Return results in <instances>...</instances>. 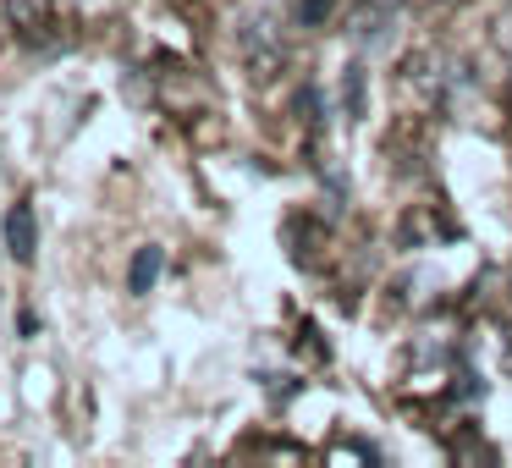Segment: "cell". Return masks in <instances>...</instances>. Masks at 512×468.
<instances>
[{"instance_id":"cell-1","label":"cell","mask_w":512,"mask_h":468,"mask_svg":"<svg viewBox=\"0 0 512 468\" xmlns=\"http://www.w3.org/2000/svg\"><path fill=\"white\" fill-rule=\"evenodd\" d=\"M6 254L17 259V265H28V259L39 254V221H34V204H12V215H6Z\"/></svg>"},{"instance_id":"cell-2","label":"cell","mask_w":512,"mask_h":468,"mask_svg":"<svg viewBox=\"0 0 512 468\" xmlns=\"http://www.w3.org/2000/svg\"><path fill=\"white\" fill-rule=\"evenodd\" d=\"M160 270H166V248H155V243L138 248V254H133V270H127V287H133V292H149V287L160 281Z\"/></svg>"},{"instance_id":"cell-3","label":"cell","mask_w":512,"mask_h":468,"mask_svg":"<svg viewBox=\"0 0 512 468\" xmlns=\"http://www.w3.org/2000/svg\"><path fill=\"white\" fill-rule=\"evenodd\" d=\"M386 28H391L386 6H375V12H364V17L353 23V39H358V50H380V45H386Z\"/></svg>"},{"instance_id":"cell-4","label":"cell","mask_w":512,"mask_h":468,"mask_svg":"<svg viewBox=\"0 0 512 468\" xmlns=\"http://www.w3.org/2000/svg\"><path fill=\"white\" fill-rule=\"evenodd\" d=\"M336 12V0H298V23L303 28H325Z\"/></svg>"},{"instance_id":"cell-5","label":"cell","mask_w":512,"mask_h":468,"mask_svg":"<svg viewBox=\"0 0 512 468\" xmlns=\"http://www.w3.org/2000/svg\"><path fill=\"white\" fill-rule=\"evenodd\" d=\"M347 116H364V67H347Z\"/></svg>"},{"instance_id":"cell-6","label":"cell","mask_w":512,"mask_h":468,"mask_svg":"<svg viewBox=\"0 0 512 468\" xmlns=\"http://www.w3.org/2000/svg\"><path fill=\"white\" fill-rule=\"evenodd\" d=\"M369 6H386V12H391V6H402V0H369Z\"/></svg>"}]
</instances>
